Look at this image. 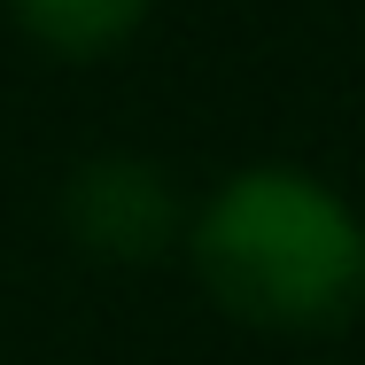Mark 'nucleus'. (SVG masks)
<instances>
[{
	"instance_id": "1",
	"label": "nucleus",
	"mask_w": 365,
	"mask_h": 365,
	"mask_svg": "<svg viewBox=\"0 0 365 365\" xmlns=\"http://www.w3.org/2000/svg\"><path fill=\"white\" fill-rule=\"evenodd\" d=\"M195 264L257 327H334L365 303V225L311 171L257 163L202 202Z\"/></svg>"
},
{
	"instance_id": "2",
	"label": "nucleus",
	"mask_w": 365,
	"mask_h": 365,
	"mask_svg": "<svg viewBox=\"0 0 365 365\" xmlns=\"http://www.w3.org/2000/svg\"><path fill=\"white\" fill-rule=\"evenodd\" d=\"M63 210H71L78 241H93L109 257H140L171 233V179L140 155H93V163H78Z\"/></svg>"
},
{
	"instance_id": "3",
	"label": "nucleus",
	"mask_w": 365,
	"mask_h": 365,
	"mask_svg": "<svg viewBox=\"0 0 365 365\" xmlns=\"http://www.w3.org/2000/svg\"><path fill=\"white\" fill-rule=\"evenodd\" d=\"M148 0H16V16L47 39V47H71V55H93V47H117L133 24H140Z\"/></svg>"
}]
</instances>
